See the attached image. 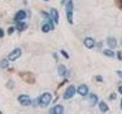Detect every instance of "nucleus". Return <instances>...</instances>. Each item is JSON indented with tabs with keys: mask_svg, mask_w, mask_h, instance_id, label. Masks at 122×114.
Wrapping results in <instances>:
<instances>
[{
	"mask_svg": "<svg viewBox=\"0 0 122 114\" xmlns=\"http://www.w3.org/2000/svg\"><path fill=\"white\" fill-rule=\"evenodd\" d=\"M43 1H44V2H48V1H50V0H43Z\"/></svg>",
	"mask_w": 122,
	"mask_h": 114,
	"instance_id": "33",
	"label": "nucleus"
},
{
	"mask_svg": "<svg viewBox=\"0 0 122 114\" xmlns=\"http://www.w3.org/2000/svg\"><path fill=\"white\" fill-rule=\"evenodd\" d=\"M4 36H5V32H4L3 29L0 28V38H2Z\"/></svg>",
	"mask_w": 122,
	"mask_h": 114,
	"instance_id": "28",
	"label": "nucleus"
},
{
	"mask_svg": "<svg viewBox=\"0 0 122 114\" xmlns=\"http://www.w3.org/2000/svg\"><path fill=\"white\" fill-rule=\"evenodd\" d=\"M107 43H108V47L111 49H115L117 47V40L114 37H108Z\"/></svg>",
	"mask_w": 122,
	"mask_h": 114,
	"instance_id": "12",
	"label": "nucleus"
},
{
	"mask_svg": "<svg viewBox=\"0 0 122 114\" xmlns=\"http://www.w3.org/2000/svg\"><path fill=\"white\" fill-rule=\"evenodd\" d=\"M21 56V49L19 48H16L8 55V59L9 61H11V62H14V61L20 58Z\"/></svg>",
	"mask_w": 122,
	"mask_h": 114,
	"instance_id": "4",
	"label": "nucleus"
},
{
	"mask_svg": "<svg viewBox=\"0 0 122 114\" xmlns=\"http://www.w3.org/2000/svg\"><path fill=\"white\" fill-rule=\"evenodd\" d=\"M2 112H0V114H2Z\"/></svg>",
	"mask_w": 122,
	"mask_h": 114,
	"instance_id": "34",
	"label": "nucleus"
},
{
	"mask_svg": "<svg viewBox=\"0 0 122 114\" xmlns=\"http://www.w3.org/2000/svg\"><path fill=\"white\" fill-rule=\"evenodd\" d=\"M19 77L21 78L23 81L28 83L29 85H33L36 82L35 76L30 71H21L19 73Z\"/></svg>",
	"mask_w": 122,
	"mask_h": 114,
	"instance_id": "1",
	"label": "nucleus"
},
{
	"mask_svg": "<svg viewBox=\"0 0 122 114\" xmlns=\"http://www.w3.org/2000/svg\"><path fill=\"white\" fill-rule=\"evenodd\" d=\"M18 101L19 102V104L24 106H28L29 105L31 104V99L26 94H21L18 97Z\"/></svg>",
	"mask_w": 122,
	"mask_h": 114,
	"instance_id": "5",
	"label": "nucleus"
},
{
	"mask_svg": "<svg viewBox=\"0 0 122 114\" xmlns=\"http://www.w3.org/2000/svg\"><path fill=\"white\" fill-rule=\"evenodd\" d=\"M118 91H119L121 94H122V86H120L118 87Z\"/></svg>",
	"mask_w": 122,
	"mask_h": 114,
	"instance_id": "29",
	"label": "nucleus"
},
{
	"mask_svg": "<svg viewBox=\"0 0 122 114\" xmlns=\"http://www.w3.org/2000/svg\"><path fill=\"white\" fill-rule=\"evenodd\" d=\"M121 109H122V98H121Z\"/></svg>",
	"mask_w": 122,
	"mask_h": 114,
	"instance_id": "32",
	"label": "nucleus"
},
{
	"mask_svg": "<svg viewBox=\"0 0 122 114\" xmlns=\"http://www.w3.org/2000/svg\"><path fill=\"white\" fill-rule=\"evenodd\" d=\"M51 16L53 19V22L55 23V24H59V13H58V11H57L56 9H54V8H52V9H51Z\"/></svg>",
	"mask_w": 122,
	"mask_h": 114,
	"instance_id": "9",
	"label": "nucleus"
},
{
	"mask_svg": "<svg viewBox=\"0 0 122 114\" xmlns=\"http://www.w3.org/2000/svg\"><path fill=\"white\" fill-rule=\"evenodd\" d=\"M57 71H58V74L60 76H64L66 74V67L64 66V65H60L58 66V69H57Z\"/></svg>",
	"mask_w": 122,
	"mask_h": 114,
	"instance_id": "15",
	"label": "nucleus"
},
{
	"mask_svg": "<svg viewBox=\"0 0 122 114\" xmlns=\"http://www.w3.org/2000/svg\"><path fill=\"white\" fill-rule=\"evenodd\" d=\"M66 13L67 21L70 24H73V4L72 0H70L66 5Z\"/></svg>",
	"mask_w": 122,
	"mask_h": 114,
	"instance_id": "2",
	"label": "nucleus"
},
{
	"mask_svg": "<svg viewBox=\"0 0 122 114\" xmlns=\"http://www.w3.org/2000/svg\"><path fill=\"white\" fill-rule=\"evenodd\" d=\"M64 112V108L62 105H56L50 110V113L52 114H62Z\"/></svg>",
	"mask_w": 122,
	"mask_h": 114,
	"instance_id": "10",
	"label": "nucleus"
},
{
	"mask_svg": "<svg viewBox=\"0 0 122 114\" xmlns=\"http://www.w3.org/2000/svg\"><path fill=\"white\" fill-rule=\"evenodd\" d=\"M9 66V60L7 59H2L0 61V68H6Z\"/></svg>",
	"mask_w": 122,
	"mask_h": 114,
	"instance_id": "18",
	"label": "nucleus"
},
{
	"mask_svg": "<svg viewBox=\"0 0 122 114\" xmlns=\"http://www.w3.org/2000/svg\"><path fill=\"white\" fill-rule=\"evenodd\" d=\"M103 53H104L105 56H108V57H114V52L113 50H112V49H105Z\"/></svg>",
	"mask_w": 122,
	"mask_h": 114,
	"instance_id": "20",
	"label": "nucleus"
},
{
	"mask_svg": "<svg viewBox=\"0 0 122 114\" xmlns=\"http://www.w3.org/2000/svg\"><path fill=\"white\" fill-rule=\"evenodd\" d=\"M7 87H8V88L12 89L13 87H15V83L11 81V80H9V81H8V83H7Z\"/></svg>",
	"mask_w": 122,
	"mask_h": 114,
	"instance_id": "21",
	"label": "nucleus"
},
{
	"mask_svg": "<svg viewBox=\"0 0 122 114\" xmlns=\"http://www.w3.org/2000/svg\"><path fill=\"white\" fill-rule=\"evenodd\" d=\"M25 18H26V12L24 10H20V11H18L16 14H15L14 20L16 22L21 21L22 20H24Z\"/></svg>",
	"mask_w": 122,
	"mask_h": 114,
	"instance_id": "11",
	"label": "nucleus"
},
{
	"mask_svg": "<svg viewBox=\"0 0 122 114\" xmlns=\"http://www.w3.org/2000/svg\"><path fill=\"white\" fill-rule=\"evenodd\" d=\"M98 108L100 109V111L102 113H107L109 110V107L107 105V104L105 101H101L98 104Z\"/></svg>",
	"mask_w": 122,
	"mask_h": 114,
	"instance_id": "14",
	"label": "nucleus"
},
{
	"mask_svg": "<svg viewBox=\"0 0 122 114\" xmlns=\"http://www.w3.org/2000/svg\"><path fill=\"white\" fill-rule=\"evenodd\" d=\"M51 100H52L51 94H50L48 92L44 93L39 98V104L42 107H45V106H47L50 104Z\"/></svg>",
	"mask_w": 122,
	"mask_h": 114,
	"instance_id": "3",
	"label": "nucleus"
},
{
	"mask_svg": "<svg viewBox=\"0 0 122 114\" xmlns=\"http://www.w3.org/2000/svg\"><path fill=\"white\" fill-rule=\"evenodd\" d=\"M51 30V26H50V24H48V23L44 24L41 28L42 32H44V33H48Z\"/></svg>",
	"mask_w": 122,
	"mask_h": 114,
	"instance_id": "19",
	"label": "nucleus"
},
{
	"mask_svg": "<svg viewBox=\"0 0 122 114\" xmlns=\"http://www.w3.org/2000/svg\"><path fill=\"white\" fill-rule=\"evenodd\" d=\"M27 28V24L25 22L21 21H18L16 24V29L18 30L19 32H21L23 30H25Z\"/></svg>",
	"mask_w": 122,
	"mask_h": 114,
	"instance_id": "16",
	"label": "nucleus"
},
{
	"mask_svg": "<svg viewBox=\"0 0 122 114\" xmlns=\"http://www.w3.org/2000/svg\"><path fill=\"white\" fill-rule=\"evenodd\" d=\"M95 80L98 82H102L103 81V78L102 77L101 75H97L95 76Z\"/></svg>",
	"mask_w": 122,
	"mask_h": 114,
	"instance_id": "25",
	"label": "nucleus"
},
{
	"mask_svg": "<svg viewBox=\"0 0 122 114\" xmlns=\"http://www.w3.org/2000/svg\"><path fill=\"white\" fill-rule=\"evenodd\" d=\"M14 32H15L14 27H10V28H9V29H8V33H9V35H11Z\"/></svg>",
	"mask_w": 122,
	"mask_h": 114,
	"instance_id": "23",
	"label": "nucleus"
},
{
	"mask_svg": "<svg viewBox=\"0 0 122 114\" xmlns=\"http://www.w3.org/2000/svg\"><path fill=\"white\" fill-rule=\"evenodd\" d=\"M116 73H117L118 77H120L121 78H122V70H117L116 71Z\"/></svg>",
	"mask_w": 122,
	"mask_h": 114,
	"instance_id": "27",
	"label": "nucleus"
},
{
	"mask_svg": "<svg viewBox=\"0 0 122 114\" xmlns=\"http://www.w3.org/2000/svg\"><path fill=\"white\" fill-rule=\"evenodd\" d=\"M42 14L44 15V17L46 18L47 19V23L50 24V26H51V30H53L54 29V24H53V19L51 16V14H48L47 12H46V11H42Z\"/></svg>",
	"mask_w": 122,
	"mask_h": 114,
	"instance_id": "13",
	"label": "nucleus"
},
{
	"mask_svg": "<svg viewBox=\"0 0 122 114\" xmlns=\"http://www.w3.org/2000/svg\"><path fill=\"white\" fill-rule=\"evenodd\" d=\"M76 91H77V93L79 95L85 97L89 94V87H88V86L86 85H81L78 87Z\"/></svg>",
	"mask_w": 122,
	"mask_h": 114,
	"instance_id": "7",
	"label": "nucleus"
},
{
	"mask_svg": "<svg viewBox=\"0 0 122 114\" xmlns=\"http://www.w3.org/2000/svg\"><path fill=\"white\" fill-rule=\"evenodd\" d=\"M89 99H90V102H91L92 106H95L98 103V96H97V95L94 94H90Z\"/></svg>",
	"mask_w": 122,
	"mask_h": 114,
	"instance_id": "17",
	"label": "nucleus"
},
{
	"mask_svg": "<svg viewBox=\"0 0 122 114\" xmlns=\"http://www.w3.org/2000/svg\"><path fill=\"white\" fill-rule=\"evenodd\" d=\"M117 2L120 3V6L122 7V0H117Z\"/></svg>",
	"mask_w": 122,
	"mask_h": 114,
	"instance_id": "30",
	"label": "nucleus"
},
{
	"mask_svg": "<svg viewBox=\"0 0 122 114\" xmlns=\"http://www.w3.org/2000/svg\"><path fill=\"white\" fill-rule=\"evenodd\" d=\"M117 98V94L115 93H112V94L109 96V99L111 100H115V99Z\"/></svg>",
	"mask_w": 122,
	"mask_h": 114,
	"instance_id": "24",
	"label": "nucleus"
},
{
	"mask_svg": "<svg viewBox=\"0 0 122 114\" xmlns=\"http://www.w3.org/2000/svg\"><path fill=\"white\" fill-rule=\"evenodd\" d=\"M66 0H61V4H62V5H64V3L66 2Z\"/></svg>",
	"mask_w": 122,
	"mask_h": 114,
	"instance_id": "31",
	"label": "nucleus"
},
{
	"mask_svg": "<svg viewBox=\"0 0 122 114\" xmlns=\"http://www.w3.org/2000/svg\"><path fill=\"white\" fill-rule=\"evenodd\" d=\"M76 87L73 85H70V87H68L65 93L63 94V98L65 100H69V99L72 98V97L74 96L75 94H76Z\"/></svg>",
	"mask_w": 122,
	"mask_h": 114,
	"instance_id": "6",
	"label": "nucleus"
},
{
	"mask_svg": "<svg viewBox=\"0 0 122 114\" xmlns=\"http://www.w3.org/2000/svg\"><path fill=\"white\" fill-rule=\"evenodd\" d=\"M83 44L88 49H92L95 47V40L92 37H86L83 41Z\"/></svg>",
	"mask_w": 122,
	"mask_h": 114,
	"instance_id": "8",
	"label": "nucleus"
},
{
	"mask_svg": "<svg viewBox=\"0 0 122 114\" xmlns=\"http://www.w3.org/2000/svg\"><path fill=\"white\" fill-rule=\"evenodd\" d=\"M121 53H122V52L121 51H119V52H117V59H119V60H121V61H122V56H121Z\"/></svg>",
	"mask_w": 122,
	"mask_h": 114,
	"instance_id": "26",
	"label": "nucleus"
},
{
	"mask_svg": "<svg viewBox=\"0 0 122 114\" xmlns=\"http://www.w3.org/2000/svg\"><path fill=\"white\" fill-rule=\"evenodd\" d=\"M60 52H61V54L63 55V56H64L66 59H69V58H70V56H69V54L65 50H63V49L60 50Z\"/></svg>",
	"mask_w": 122,
	"mask_h": 114,
	"instance_id": "22",
	"label": "nucleus"
}]
</instances>
